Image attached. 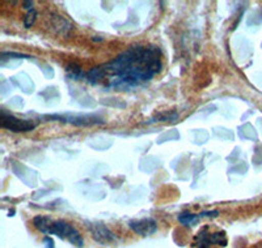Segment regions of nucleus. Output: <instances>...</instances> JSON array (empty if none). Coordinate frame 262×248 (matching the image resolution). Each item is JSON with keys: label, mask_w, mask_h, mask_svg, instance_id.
Instances as JSON below:
<instances>
[{"label": "nucleus", "mask_w": 262, "mask_h": 248, "mask_svg": "<svg viewBox=\"0 0 262 248\" xmlns=\"http://www.w3.org/2000/svg\"><path fill=\"white\" fill-rule=\"evenodd\" d=\"M161 69V50L155 44H137L112 62L98 65L85 75L91 84L104 83L121 92L148 83Z\"/></svg>", "instance_id": "f257e3e1"}, {"label": "nucleus", "mask_w": 262, "mask_h": 248, "mask_svg": "<svg viewBox=\"0 0 262 248\" xmlns=\"http://www.w3.org/2000/svg\"><path fill=\"white\" fill-rule=\"evenodd\" d=\"M33 225L39 233L48 234V235H55L60 239L69 240L71 244L76 245L79 248L84 245L83 236L80 235V233L72 225L63 221V219H51L50 217L37 216L33 218Z\"/></svg>", "instance_id": "f03ea898"}, {"label": "nucleus", "mask_w": 262, "mask_h": 248, "mask_svg": "<svg viewBox=\"0 0 262 248\" xmlns=\"http://www.w3.org/2000/svg\"><path fill=\"white\" fill-rule=\"evenodd\" d=\"M193 245L195 248H211V245H221L226 247L227 245V235L224 231H215L210 233L209 226H205L202 230L196 233L194 236Z\"/></svg>", "instance_id": "7ed1b4c3"}, {"label": "nucleus", "mask_w": 262, "mask_h": 248, "mask_svg": "<svg viewBox=\"0 0 262 248\" xmlns=\"http://www.w3.org/2000/svg\"><path fill=\"white\" fill-rule=\"evenodd\" d=\"M0 126L11 132H29L37 127V121L34 120H24L13 116L12 114L7 112L6 110L0 111Z\"/></svg>", "instance_id": "20e7f679"}, {"label": "nucleus", "mask_w": 262, "mask_h": 248, "mask_svg": "<svg viewBox=\"0 0 262 248\" xmlns=\"http://www.w3.org/2000/svg\"><path fill=\"white\" fill-rule=\"evenodd\" d=\"M85 225L96 242L101 243V244H107V243L116 240V234L109 230L101 222H85Z\"/></svg>", "instance_id": "39448f33"}, {"label": "nucleus", "mask_w": 262, "mask_h": 248, "mask_svg": "<svg viewBox=\"0 0 262 248\" xmlns=\"http://www.w3.org/2000/svg\"><path fill=\"white\" fill-rule=\"evenodd\" d=\"M128 228L140 236H149L158 231V224L154 218H142L130 221Z\"/></svg>", "instance_id": "423d86ee"}, {"label": "nucleus", "mask_w": 262, "mask_h": 248, "mask_svg": "<svg viewBox=\"0 0 262 248\" xmlns=\"http://www.w3.org/2000/svg\"><path fill=\"white\" fill-rule=\"evenodd\" d=\"M51 119H59L62 123H71L78 127H90L96 124H104L105 120L98 116L85 115V116H51Z\"/></svg>", "instance_id": "0eeeda50"}, {"label": "nucleus", "mask_w": 262, "mask_h": 248, "mask_svg": "<svg viewBox=\"0 0 262 248\" xmlns=\"http://www.w3.org/2000/svg\"><path fill=\"white\" fill-rule=\"evenodd\" d=\"M201 218H202V217H201L200 214H193V213L190 212H184L179 216L180 224L185 225V226H193V225H195Z\"/></svg>", "instance_id": "6e6552de"}, {"label": "nucleus", "mask_w": 262, "mask_h": 248, "mask_svg": "<svg viewBox=\"0 0 262 248\" xmlns=\"http://www.w3.org/2000/svg\"><path fill=\"white\" fill-rule=\"evenodd\" d=\"M179 119V114L176 111H163L156 114L151 121H176Z\"/></svg>", "instance_id": "1a4fd4ad"}, {"label": "nucleus", "mask_w": 262, "mask_h": 248, "mask_svg": "<svg viewBox=\"0 0 262 248\" xmlns=\"http://www.w3.org/2000/svg\"><path fill=\"white\" fill-rule=\"evenodd\" d=\"M66 72H67V76L74 79V80H79L80 77L84 76L83 71H81V67L79 64H76V63H71V64L67 65Z\"/></svg>", "instance_id": "9d476101"}, {"label": "nucleus", "mask_w": 262, "mask_h": 248, "mask_svg": "<svg viewBox=\"0 0 262 248\" xmlns=\"http://www.w3.org/2000/svg\"><path fill=\"white\" fill-rule=\"evenodd\" d=\"M36 17H37V12L33 9V11H29V12L27 13V16L24 17V25L25 28H30L33 24H34V21H36Z\"/></svg>", "instance_id": "9b49d317"}, {"label": "nucleus", "mask_w": 262, "mask_h": 248, "mask_svg": "<svg viewBox=\"0 0 262 248\" xmlns=\"http://www.w3.org/2000/svg\"><path fill=\"white\" fill-rule=\"evenodd\" d=\"M43 244H45V248H55V243L51 239L50 236H45L43 238Z\"/></svg>", "instance_id": "f8f14e48"}, {"label": "nucleus", "mask_w": 262, "mask_h": 248, "mask_svg": "<svg viewBox=\"0 0 262 248\" xmlns=\"http://www.w3.org/2000/svg\"><path fill=\"white\" fill-rule=\"evenodd\" d=\"M217 214H219V212H217V210H211V212H202V213H200L201 217H216Z\"/></svg>", "instance_id": "ddd939ff"}, {"label": "nucleus", "mask_w": 262, "mask_h": 248, "mask_svg": "<svg viewBox=\"0 0 262 248\" xmlns=\"http://www.w3.org/2000/svg\"><path fill=\"white\" fill-rule=\"evenodd\" d=\"M33 6H34V3H33V2H24V3H23V8H25V9H29V11H33Z\"/></svg>", "instance_id": "4468645a"}]
</instances>
